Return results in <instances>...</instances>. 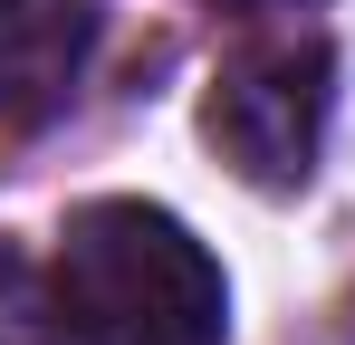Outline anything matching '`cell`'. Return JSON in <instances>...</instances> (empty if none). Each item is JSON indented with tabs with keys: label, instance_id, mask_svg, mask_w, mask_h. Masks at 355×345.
Wrapping results in <instances>:
<instances>
[{
	"label": "cell",
	"instance_id": "obj_1",
	"mask_svg": "<svg viewBox=\"0 0 355 345\" xmlns=\"http://www.w3.org/2000/svg\"><path fill=\"white\" fill-rule=\"evenodd\" d=\"M58 307L77 345H221L231 288L221 259L164 202H87L58 230Z\"/></svg>",
	"mask_w": 355,
	"mask_h": 345
},
{
	"label": "cell",
	"instance_id": "obj_2",
	"mask_svg": "<svg viewBox=\"0 0 355 345\" xmlns=\"http://www.w3.org/2000/svg\"><path fill=\"white\" fill-rule=\"evenodd\" d=\"M327 106H336V48L317 29H259L211 67L202 134L250 192H297L327 144Z\"/></svg>",
	"mask_w": 355,
	"mask_h": 345
},
{
	"label": "cell",
	"instance_id": "obj_3",
	"mask_svg": "<svg viewBox=\"0 0 355 345\" xmlns=\"http://www.w3.org/2000/svg\"><path fill=\"white\" fill-rule=\"evenodd\" d=\"M96 48V0H0V125H49Z\"/></svg>",
	"mask_w": 355,
	"mask_h": 345
},
{
	"label": "cell",
	"instance_id": "obj_4",
	"mask_svg": "<svg viewBox=\"0 0 355 345\" xmlns=\"http://www.w3.org/2000/svg\"><path fill=\"white\" fill-rule=\"evenodd\" d=\"M77 326H67L58 307V278H39L19 249H0V345H67Z\"/></svg>",
	"mask_w": 355,
	"mask_h": 345
},
{
	"label": "cell",
	"instance_id": "obj_5",
	"mask_svg": "<svg viewBox=\"0 0 355 345\" xmlns=\"http://www.w3.org/2000/svg\"><path fill=\"white\" fill-rule=\"evenodd\" d=\"M221 10H250V19H279V10H317V0H221Z\"/></svg>",
	"mask_w": 355,
	"mask_h": 345
}]
</instances>
